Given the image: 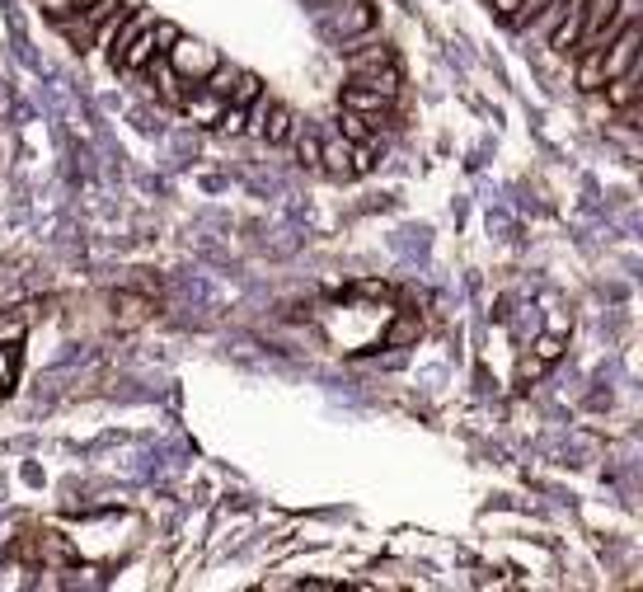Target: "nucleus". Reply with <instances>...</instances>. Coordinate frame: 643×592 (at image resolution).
<instances>
[{
    "instance_id": "4",
    "label": "nucleus",
    "mask_w": 643,
    "mask_h": 592,
    "mask_svg": "<svg viewBox=\"0 0 643 592\" xmlns=\"http://www.w3.org/2000/svg\"><path fill=\"white\" fill-rule=\"evenodd\" d=\"M179 109H184L198 127H216V118H221V109H226V99L212 94L207 85H198V90H188L184 99H179Z\"/></svg>"
},
{
    "instance_id": "21",
    "label": "nucleus",
    "mask_w": 643,
    "mask_h": 592,
    "mask_svg": "<svg viewBox=\"0 0 643 592\" xmlns=\"http://www.w3.org/2000/svg\"><path fill=\"white\" fill-rule=\"evenodd\" d=\"M376 170V151L371 146H353V174H371Z\"/></svg>"
},
{
    "instance_id": "9",
    "label": "nucleus",
    "mask_w": 643,
    "mask_h": 592,
    "mask_svg": "<svg viewBox=\"0 0 643 592\" xmlns=\"http://www.w3.org/2000/svg\"><path fill=\"white\" fill-rule=\"evenodd\" d=\"M291 141H296V160H301L306 170H320V132H315L306 118H296V127H291Z\"/></svg>"
},
{
    "instance_id": "20",
    "label": "nucleus",
    "mask_w": 643,
    "mask_h": 592,
    "mask_svg": "<svg viewBox=\"0 0 643 592\" xmlns=\"http://www.w3.org/2000/svg\"><path fill=\"white\" fill-rule=\"evenodd\" d=\"M559 353H564V343L554 339V334H545V339L536 343V358L545 362V367H550V362H559Z\"/></svg>"
},
{
    "instance_id": "24",
    "label": "nucleus",
    "mask_w": 643,
    "mask_h": 592,
    "mask_svg": "<svg viewBox=\"0 0 643 592\" xmlns=\"http://www.w3.org/2000/svg\"><path fill=\"white\" fill-rule=\"evenodd\" d=\"M47 5V15L57 19V15H66V10H76V0H43Z\"/></svg>"
},
{
    "instance_id": "1",
    "label": "nucleus",
    "mask_w": 643,
    "mask_h": 592,
    "mask_svg": "<svg viewBox=\"0 0 643 592\" xmlns=\"http://www.w3.org/2000/svg\"><path fill=\"white\" fill-rule=\"evenodd\" d=\"M165 57H169V71H174L179 80H193V85H198V80L221 62V57H216V47L198 43V38H184V33L174 38V47H169Z\"/></svg>"
},
{
    "instance_id": "15",
    "label": "nucleus",
    "mask_w": 643,
    "mask_h": 592,
    "mask_svg": "<svg viewBox=\"0 0 643 592\" xmlns=\"http://www.w3.org/2000/svg\"><path fill=\"white\" fill-rule=\"evenodd\" d=\"M24 334H29V315H24V311L0 315V343H5V348H15V343H24Z\"/></svg>"
},
{
    "instance_id": "13",
    "label": "nucleus",
    "mask_w": 643,
    "mask_h": 592,
    "mask_svg": "<svg viewBox=\"0 0 643 592\" xmlns=\"http://www.w3.org/2000/svg\"><path fill=\"white\" fill-rule=\"evenodd\" d=\"M418 334H423L418 315H399L395 325L385 329V343H390V348H409V343H418Z\"/></svg>"
},
{
    "instance_id": "5",
    "label": "nucleus",
    "mask_w": 643,
    "mask_h": 592,
    "mask_svg": "<svg viewBox=\"0 0 643 592\" xmlns=\"http://www.w3.org/2000/svg\"><path fill=\"white\" fill-rule=\"evenodd\" d=\"M151 315H155L151 296H141V292H118L113 296V320H118V329H137V325H146Z\"/></svg>"
},
{
    "instance_id": "17",
    "label": "nucleus",
    "mask_w": 643,
    "mask_h": 592,
    "mask_svg": "<svg viewBox=\"0 0 643 592\" xmlns=\"http://www.w3.org/2000/svg\"><path fill=\"white\" fill-rule=\"evenodd\" d=\"M216 132H221V137H245V109L226 104V109H221V118H216Z\"/></svg>"
},
{
    "instance_id": "6",
    "label": "nucleus",
    "mask_w": 643,
    "mask_h": 592,
    "mask_svg": "<svg viewBox=\"0 0 643 592\" xmlns=\"http://www.w3.org/2000/svg\"><path fill=\"white\" fill-rule=\"evenodd\" d=\"M320 170H329L334 179H353V141L343 137V132L329 141L320 137Z\"/></svg>"
},
{
    "instance_id": "22",
    "label": "nucleus",
    "mask_w": 643,
    "mask_h": 592,
    "mask_svg": "<svg viewBox=\"0 0 643 592\" xmlns=\"http://www.w3.org/2000/svg\"><path fill=\"white\" fill-rule=\"evenodd\" d=\"M540 5H550V0H521V10H517V15H512V24H507V29H521V24H526V19L536 15Z\"/></svg>"
},
{
    "instance_id": "25",
    "label": "nucleus",
    "mask_w": 643,
    "mask_h": 592,
    "mask_svg": "<svg viewBox=\"0 0 643 592\" xmlns=\"http://www.w3.org/2000/svg\"><path fill=\"white\" fill-rule=\"evenodd\" d=\"M85 5H94V0H76V10H85Z\"/></svg>"
},
{
    "instance_id": "12",
    "label": "nucleus",
    "mask_w": 643,
    "mask_h": 592,
    "mask_svg": "<svg viewBox=\"0 0 643 592\" xmlns=\"http://www.w3.org/2000/svg\"><path fill=\"white\" fill-rule=\"evenodd\" d=\"M338 113H343V118H338V132L353 141V146H371V151H376V127H371L362 113H348V109H338Z\"/></svg>"
},
{
    "instance_id": "16",
    "label": "nucleus",
    "mask_w": 643,
    "mask_h": 592,
    "mask_svg": "<svg viewBox=\"0 0 643 592\" xmlns=\"http://www.w3.org/2000/svg\"><path fill=\"white\" fill-rule=\"evenodd\" d=\"M146 71H155V85H160V94H165L169 104L179 109V99H184V90H179V76L169 71V62H151Z\"/></svg>"
},
{
    "instance_id": "3",
    "label": "nucleus",
    "mask_w": 643,
    "mask_h": 592,
    "mask_svg": "<svg viewBox=\"0 0 643 592\" xmlns=\"http://www.w3.org/2000/svg\"><path fill=\"white\" fill-rule=\"evenodd\" d=\"M367 29H376V5H371V0H348V5L329 19V33H334L338 43H348V38H357V33H367Z\"/></svg>"
},
{
    "instance_id": "18",
    "label": "nucleus",
    "mask_w": 643,
    "mask_h": 592,
    "mask_svg": "<svg viewBox=\"0 0 643 592\" xmlns=\"http://www.w3.org/2000/svg\"><path fill=\"white\" fill-rule=\"evenodd\" d=\"M43 560H52V564H71L76 555H71V546H66L62 536H52V531H47V536H43Z\"/></svg>"
},
{
    "instance_id": "8",
    "label": "nucleus",
    "mask_w": 643,
    "mask_h": 592,
    "mask_svg": "<svg viewBox=\"0 0 643 592\" xmlns=\"http://www.w3.org/2000/svg\"><path fill=\"white\" fill-rule=\"evenodd\" d=\"M291 127H296V113H291L282 99H273V109H268V118H263L259 141H268V146H287V141H291Z\"/></svg>"
},
{
    "instance_id": "11",
    "label": "nucleus",
    "mask_w": 643,
    "mask_h": 592,
    "mask_svg": "<svg viewBox=\"0 0 643 592\" xmlns=\"http://www.w3.org/2000/svg\"><path fill=\"white\" fill-rule=\"evenodd\" d=\"M357 85H367V90H376V94H385V99H395L399 94V66L395 62H385V66H376V71H362V76H353Z\"/></svg>"
},
{
    "instance_id": "2",
    "label": "nucleus",
    "mask_w": 643,
    "mask_h": 592,
    "mask_svg": "<svg viewBox=\"0 0 643 592\" xmlns=\"http://www.w3.org/2000/svg\"><path fill=\"white\" fill-rule=\"evenodd\" d=\"M338 109H348V113H362L376 132H381V123H385V113H390V99L385 94H376V90H367V85H348V90L338 94Z\"/></svg>"
},
{
    "instance_id": "23",
    "label": "nucleus",
    "mask_w": 643,
    "mask_h": 592,
    "mask_svg": "<svg viewBox=\"0 0 643 592\" xmlns=\"http://www.w3.org/2000/svg\"><path fill=\"white\" fill-rule=\"evenodd\" d=\"M489 5H493V15L503 19V24H512V15L521 10V0H489Z\"/></svg>"
},
{
    "instance_id": "19",
    "label": "nucleus",
    "mask_w": 643,
    "mask_h": 592,
    "mask_svg": "<svg viewBox=\"0 0 643 592\" xmlns=\"http://www.w3.org/2000/svg\"><path fill=\"white\" fill-rule=\"evenodd\" d=\"M151 38H155V52L165 57L169 47H174V38H179V29H174L169 19H155V24H151Z\"/></svg>"
},
{
    "instance_id": "7",
    "label": "nucleus",
    "mask_w": 643,
    "mask_h": 592,
    "mask_svg": "<svg viewBox=\"0 0 643 592\" xmlns=\"http://www.w3.org/2000/svg\"><path fill=\"white\" fill-rule=\"evenodd\" d=\"M578 57V90H601L606 85V47H597V43H587V47H578L573 52Z\"/></svg>"
},
{
    "instance_id": "10",
    "label": "nucleus",
    "mask_w": 643,
    "mask_h": 592,
    "mask_svg": "<svg viewBox=\"0 0 643 592\" xmlns=\"http://www.w3.org/2000/svg\"><path fill=\"white\" fill-rule=\"evenodd\" d=\"M615 5H620V0H582V43H592V38H597L601 24L615 15Z\"/></svg>"
},
{
    "instance_id": "14",
    "label": "nucleus",
    "mask_w": 643,
    "mask_h": 592,
    "mask_svg": "<svg viewBox=\"0 0 643 592\" xmlns=\"http://www.w3.org/2000/svg\"><path fill=\"white\" fill-rule=\"evenodd\" d=\"M259 90H263V80H259V76H249V71H240V76H235V85L226 90V104L245 109V104H249V99H254Z\"/></svg>"
}]
</instances>
